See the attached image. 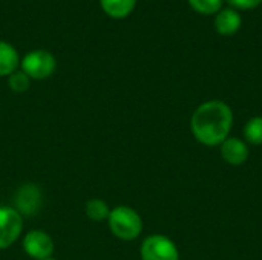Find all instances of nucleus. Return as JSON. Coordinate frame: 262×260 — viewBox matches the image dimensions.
<instances>
[{
	"mask_svg": "<svg viewBox=\"0 0 262 260\" xmlns=\"http://www.w3.org/2000/svg\"><path fill=\"white\" fill-rule=\"evenodd\" d=\"M215 28L223 35H232L241 28V15L235 8H221L215 17Z\"/></svg>",
	"mask_w": 262,
	"mask_h": 260,
	"instance_id": "obj_9",
	"label": "nucleus"
},
{
	"mask_svg": "<svg viewBox=\"0 0 262 260\" xmlns=\"http://www.w3.org/2000/svg\"><path fill=\"white\" fill-rule=\"evenodd\" d=\"M23 251L35 260L51 259L54 253V241L43 230H31L23 238Z\"/></svg>",
	"mask_w": 262,
	"mask_h": 260,
	"instance_id": "obj_6",
	"label": "nucleus"
},
{
	"mask_svg": "<svg viewBox=\"0 0 262 260\" xmlns=\"http://www.w3.org/2000/svg\"><path fill=\"white\" fill-rule=\"evenodd\" d=\"M189 5L201 14H215L223 8V0H189Z\"/></svg>",
	"mask_w": 262,
	"mask_h": 260,
	"instance_id": "obj_15",
	"label": "nucleus"
},
{
	"mask_svg": "<svg viewBox=\"0 0 262 260\" xmlns=\"http://www.w3.org/2000/svg\"><path fill=\"white\" fill-rule=\"evenodd\" d=\"M17 211L20 215H34L40 208V192L35 185L26 184L17 193Z\"/></svg>",
	"mask_w": 262,
	"mask_h": 260,
	"instance_id": "obj_8",
	"label": "nucleus"
},
{
	"mask_svg": "<svg viewBox=\"0 0 262 260\" xmlns=\"http://www.w3.org/2000/svg\"><path fill=\"white\" fill-rule=\"evenodd\" d=\"M233 113L227 103L212 100L200 104L192 115L190 127L198 143L207 147L221 146L232 130Z\"/></svg>",
	"mask_w": 262,
	"mask_h": 260,
	"instance_id": "obj_1",
	"label": "nucleus"
},
{
	"mask_svg": "<svg viewBox=\"0 0 262 260\" xmlns=\"http://www.w3.org/2000/svg\"><path fill=\"white\" fill-rule=\"evenodd\" d=\"M84 213L86 216L94 221V222H101V221H107L109 218V213H111V208L109 205L103 201V199H98V198H94V199H89L84 205Z\"/></svg>",
	"mask_w": 262,
	"mask_h": 260,
	"instance_id": "obj_12",
	"label": "nucleus"
},
{
	"mask_svg": "<svg viewBox=\"0 0 262 260\" xmlns=\"http://www.w3.org/2000/svg\"><path fill=\"white\" fill-rule=\"evenodd\" d=\"M23 231V216L12 207H0V250L9 248Z\"/></svg>",
	"mask_w": 262,
	"mask_h": 260,
	"instance_id": "obj_5",
	"label": "nucleus"
},
{
	"mask_svg": "<svg viewBox=\"0 0 262 260\" xmlns=\"http://www.w3.org/2000/svg\"><path fill=\"white\" fill-rule=\"evenodd\" d=\"M8 86L12 92H17V93H23L29 89L31 86V78L23 72V70H15L12 72L9 77H8Z\"/></svg>",
	"mask_w": 262,
	"mask_h": 260,
	"instance_id": "obj_14",
	"label": "nucleus"
},
{
	"mask_svg": "<svg viewBox=\"0 0 262 260\" xmlns=\"http://www.w3.org/2000/svg\"><path fill=\"white\" fill-rule=\"evenodd\" d=\"M262 0H227L229 5H232L233 8H239V9H252L255 6H258Z\"/></svg>",
	"mask_w": 262,
	"mask_h": 260,
	"instance_id": "obj_16",
	"label": "nucleus"
},
{
	"mask_svg": "<svg viewBox=\"0 0 262 260\" xmlns=\"http://www.w3.org/2000/svg\"><path fill=\"white\" fill-rule=\"evenodd\" d=\"M221 156L230 166H243L249 159V147L239 138H227L221 144Z\"/></svg>",
	"mask_w": 262,
	"mask_h": 260,
	"instance_id": "obj_7",
	"label": "nucleus"
},
{
	"mask_svg": "<svg viewBox=\"0 0 262 260\" xmlns=\"http://www.w3.org/2000/svg\"><path fill=\"white\" fill-rule=\"evenodd\" d=\"M107 224L112 234L121 241H134L143 231V221L140 215L127 205H118L112 208Z\"/></svg>",
	"mask_w": 262,
	"mask_h": 260,
	"instance_id": "obj_2",
	"label": "nucleus"
},
{
	"mask_svg": "<svg viewBox=\"0 0 262 260\" xmlns=\"http://www.w3.org/2000/svg\"><path fill=\"white\" fill-rule=\"evenodd\" d=\"M137 5V0H100V6L112 18L127 17Z\"/></svg>",
	"mask_w": 262,
	"mask_h": 260,
	"instance_id": "obj_11",
	"label": "nucleus"
},
{
	"mask_svg": "<svg viewBox=\"0 0 262 260\" xmlns=\"http://www.w3.org/2000/svg\"><path fill=\"white\" fill-rule=\"evenodd\" d=\"M20 66V55L17 49L8 43L0 40V77H9Z\"/></svg>",
	"mask_w": 262,
	"mask_h": 260,
	"instance_id": "obj_10",
	"label": "nucleus"
},
{
	"mask_svg": "<svg viewBox=\"0 0 262 260\" xmlns=\"http://www.w3.org/2000/svg\"><path fill=\"white\" fill-rule=\"evenodd\" d=\"M45 260H54V259H45Z\"/></svg>",
	"mask_w": 262,
	"mask_h": 260,
	"instance_id": "obj_17",
	"label": "nucleus"
},
{
	"mask_svg": "<svg viewBox=\"0 0 262 260\" xmlns=\"http://www.w3.org/2000/svg\"><path fill=\"white\" fill-rule=\"evenodd\" d=\"M244 136L246 141L253 144V146H261L262 144V116H255L247 121L244 126Z\"/></svg>",
	"mask_w": 262,
	"mask_h": 260,
	"instance_id": "obj_13",
	"label": "nucleus"
},
{
	"mask_svg": "<svg viewBox=\"0 0 262 260\" xmlns=\"http://www.w3.org/2000/svg\"><path fill=\"white\" fill-rule=\"evenodd\" d=\"M141 260H180V251L173 241L163 234H152L141 244Z\"/></svg>",
	"mask_w": 262,
	"mask_h": 260,
	"instance_id": "obj_4",
	"label": "nucleus"
},
{
	"mask_svg": "<svg viewBox=\"0 0 262 260\" xmlns=\"http://www.w3.org/2000/svg\"><path fill=\"white\" fill-rule=\"evenodd\" d=\"M55 57L45 49L29 51L20 60V70H23L31 80H46L55 72Z\"/></svg>",
	"mask_w": 262,
	"mask_h": 260,
	"instance_id": "obj_3",
	"label": "nucleus"
}]
</instances>
